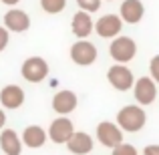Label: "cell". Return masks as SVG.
<instances>
[{"instance_id": "1", "label": "cell", "mask_w": 159, "mask_h": 155, "mask_svg": "<svg viewBox=\"0 0 159 155\" xmlns=\"http://www.w3.org/2000/svg\"><path fill=\"white\" fill-rule=\"evenodd\" d=\"M145 121H147V115H145V111L139 105H127V107H123L117 113V123L115 125L121 131L137 133L145 127Z\"/></svg>"}, {"instance_id": "2", "label": "cell", "mask_w": 159, "mask_h": 155, "mask_svg": "<svg viewBox=\"0 0 159 155\" xmlns=\"http://www.w3.org/2000/svg\"><path fill=\"white\" fill-rule=\"evenodd\" d=\"M109 54L117 65H125L131 58H135L137 54V43L131 36H117L113 39L111 47H109Z\"/></svg>"}, {"instance_id": "3", "label": "cell", "mask_w": 159, "mask_h": 155, "mask_svg": "<svg viewBox=\"0 0 159 155\" xmlns=\"http://www.w3.org/2000/svg\"><path fill=\"white\" fill-rule=\"evenodd\" d=\"M70 58L79 66H89L97 61V47L89 40H77L70 47Z\"/></svg>"}, {"instance_id": "4", "label": "cell", "mask_w": 159, "mask_h": 155, "mask_svg": "<svg viewBox=\"0 0 159 155\" xmlns=\"http://www.w3.org/2000/svg\"><path fill=\"white\" fill-rule=\"evenodd\" d=\"M48 75V62L40 57H30L22 62V77L28 83H40Z\"/></svg>"}, {"instance_id": "5", "label": "cell", "mask_w": 159, "mask_h": 155, "mask_svg": "<svg viewBox=\"0 0 159 155\" xmlns=\"http://www.w3.org/2000/svg\"><path fill=\"white\" fill-rule=\"evenodd\" d=\"M97 139L101 141L105 147L115 149L117 145L123 143V131L117 127L111 121H103V123L97 125Z\"/></svg>"}, {"instance_id": "6", "label": "cell", "mask_w": 159, "mask_h": 155, "mask_svg": "<svg viewBox=\"0 0 159 155\" xmlns=\"http://www.w3.org/2000/svg\"><path fill=\"white\" fill-rule=\"evenodd\" d=\"M107 79L117 91H129L133 87V83H135L133 73L125 65H113L107 73Z\"/></svg>"}, {"instance_id": "7", "label": "cell", "mask_w": 159, "mask_h": 155, "mask_svg": "<svg viewBox=\"0 0 159 155\" xmlns=\"http://www.w3.org/2000/svg\"><path fill=\"white\" fill-rule=\"evenodd\" d=\"M75 133V127H73V121L66 119V117H58L51 123L47 131V137L54 143H66L70 139V135Z\"/></svg>"}, {"instance_id": "8", "label": "cell", "mask_w": 159, "mask_h": 155, "mask_svg": "<svg viewBox=\"0 0 159 155\" xmlns=\"http://www.w3.org/2000/svg\"><path fill=\"white\" fill-rule=\"evenodd\" d=\"M121 28H123V22H121L119 14H105L95 22V30L101 39H115L119 36Z\"/></svg>"}, {"instance_id": "9", "label": "cell", "mask_w": 159, "mask_h": 155, "mask_svg": "<svg viewBox=\"0 0 159 155\" xmlns=\"http://www.w3.org/2000/svg\"><path fill=\"white\" fill-rule=\"evenodd\" d=\"M133 93H135V101L141 105H151L157 97V87L149 77H141L133 83Z\"/></svg>"}, {"instance_id": "10", "label": "cell", "mask_w": 159, "mask_h": 155, "mask_svg": "<svg viewBox=\"0 0 159 155\" xmlns=\"http://www.w3.org/2000/svg\"><path fill=\"white\" fill-rule=\"evenodd\" d=\"M28 26H30V16L20 8H10L4 14V28L8 32H24L28 30Z\"/></svg>"}, {"instance_id": "11", "label": "cell", "mask_w": 159, "mask_h": 155, "mask_svg": "<svg viewBox=\"0 0 159 155\" xmlns=\"http://www.w3.org/2000/svg\"><path fill=\"white\" fill-rule=\"evenodd\" d=\"M77 103H79L77 95H75L73 91H69V89L58 91V93L52 97V109H54V111H57L61 117L73 113L75 109H77Z\"/></svg>"}, {"instance_id": "12", "label": "cell", "mask_w": 159, "mask_h": 155, "mask_svg": "<svg viewBox=\"0 0 159 155\" xmlns=\"http://www.w3.org/2000/svg\"><path fill=\"white\" fill-rule=\"evenodd\" d=\"M145 14V6L141 4V0H125L121 4V10H119V18L121 22H127V24H137Z\"/></svg>"}, {"instance_id": "13", "label": "cell", "mask_w": 159, "mask_h": 155, "mask_svg": "<svg viewBox=\"0 0 159 155\" xmlns=\"http://www.w3.org/2000/svg\"><path fill=\"white\" fill-rule=\"evenodd\" d=\"M66 147L70 153L75 155H87L89 151H93V137L85 131H77L70 135V139L66 141Z\"/></svg>"}, {"instance_id": "14", "label": "cell", "mask_w": 159, "mask_h": 155, "mask_svg": "<svg viewBox=\"0 0 159 155\" xmlns=\"http://www.w3.org/2000/svg\"><path fill=\"white\" fill-rule=\"evenodd\" d=\"M0 103L6 109H18L24 103V91L18 85H6L0 91Z\"/></svg>"}, {"instance_id": "15", "label": "cell", "mask_w": 159, "mask_h": 155, "mask_svg": "<svg viewBox=\"0 0 159 155\" xmlns=\"http://www.w3.org/2000/svg\"><path fill=\"white\" fill-rule=\"evenodd\" d=\"M47 131H44L43 127H39V125H28L26 129L22 131V143L26 145V147H32V149H39L43 147L44 143H47Z\"/></svg>"}, {"instance_id": "16", "label": "cell", "mask_w": 159, "mask_h": 155, "mask_svg": "<svg viewBox=\"0 0 159 155\" xmlns=\"http://www.w3.org/2000/svg\"><path fill=\"white\" fill-rule=\"evenodd\" d=\"M0 147L6 155H20L22 151V141L16 135L14 129H2L0 133Z\"/></svg>"}, {"instance_id": "17", "label": "cell", "mask_w": 159, "mask_h": 155, "mask_svg": "<svg viewBox=\"0 0 159 155\" xmlns=\"http://www.w3.org/2000/svg\"><path fill=\"white\" fill-rule=\"evenodd\" d=\"M70 28H73V34L77 36V39H87V36L93 32V18H91V14H87V12H83V10L75 12Z\"/></svg>"}, {"instance_id": "18", "label": "cell", "mask_w": 159, "mask_h": 155, "mask_svg": "<svg viewBox=\"0 0 159 155\" xmlns=\"http://www.w3.org/2000/svg\"><path fill=\"white\" fill-rule=\"evenodd\" d=\"M66 6V0H40V8L48 14H58Z\"/></svg>"}, {"instance_id": "19", "label": "cell", "mask_w": 159, "mask_h": 155, "mask_svg": "<svg viewBox=\"0 0 159 155\" xmlns=\"http://www.w3.org/2000/svg\"><path fill=\"white\" fill-rule=\"evenodd\" d=\"M77 4L81 6L83 12L91 14V12H97L101 8V0H77Z\"/></svg>"}, {"instance_id": "20", "label": "cell", "mask_w": 159, "mask_h": 155, "mask_svg": "<svg viewBox=\"0 0 159 155\" xmlns=\"http://www.w3.org/2000/svg\"><path fill=\"white\" fill-rule=\"evenodd\" d=\"M111 155H139V151H137L131 143H121L111 151Z\"/></svg>"}, {"instance_id": "21", "label": "cell", "mask_w": 159, "mask_h": 155, "mask_svg": "<svg viewBox=\"0 0 159 155\" xmlns=\"http://www.w3.org/2000/svg\"><path fill=\"white\" fill-rule=\"evenodd\" d=\"M149 73H151L149 79H151L153 83H159V54L151 58V62H149Z\"/></svg>"}, {"instance_id": "22", "label": "cell", "mask_w": 159, "mask_h": 155, "mask_svg": "<svg viewBox=\"0 0 159 155\" xmlns=\"http://www.w3.org/2000/svg\"><path fill=\"white\" fill-rule=\"evenodd\" d=\"M8 40H10V32H8L4 26H0V52L8 47Z\"/></svg>"}, {"instance_id": "23", "label": "cell", "mask_w": 159, "mask_h": 155, "mask_svg": "<svg viewBox=\"0 0 159 155\" xmlns=\"http://www.w3.org/2000/svg\"><path fill=\"white\" fill-rule=\"evenodd\" d=\"M143 155H159V145H147L143 149Z\"/></svg>"}, {"instance_id": "24", "label": "cell", "mask_w": 159, "mask_h": 155, "mask_svg": "<svg viewBox=\"0 0 159 155\" xmlns=\"http://www.w3.org/2000/svg\"><path fill=\"white\" fill-rule=\"evenodd\" d=\"M2 4H6V6H16V4L20 2V0H0Z\"/></svg>"}, {"instance_id": "25", "label": "cell", "mask_w": 159, "mask_h": 155, "mask_svg": "<svg viewBox=\"0 0 159 155\" xmlns=\"http://www.w3.org/2000/svg\"><path fill=\"white\" fill-rule=\"evenodd\" d=\"M4 125H6V115H4V111L0 109V129H2Z\"/></svg>"}, {"instance_id": "26", "label": "cell", "mask_w": 159, "mask_h": 155, "mask_svg": "<svg viewBox=\"0 0 159 155\" xmlns=\"http://www.w3.org/2000/svg\"><path fill=\"white\" fill-rule=\"evenodd\" d=\"M109 2H113V0H109Z\"/></svg>"}]
</instances>
